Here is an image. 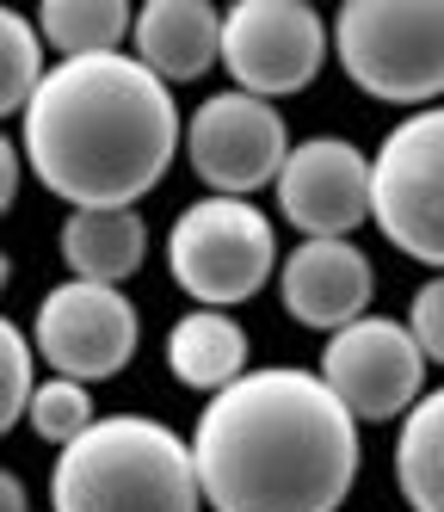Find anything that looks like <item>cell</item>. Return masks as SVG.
Segmentation results:
<instances>
[{"mask_svg":"<svg viewBox=\"0 0 444 512\" xmlns=\"http://www.w3.org/2000/svg\"><path fill=\"white\" fill-rule=\"evenodd\" d=\"M185 445L216 512H340L358 482V420L296 364L216 389Z\"/></svg>","mask_w":444,"mask_h":512,"instance_id":"obj_1","label":"cell"},{"mask_svg":"<svg viewBox=\"0 0 444 512\" xmlns=\"http://www.w3.org/2000/svg\"><path fill=\"white\" fill-rule=\"evenodd\" d=\"M179 105L136 56L50 62L25 105V167L68 210H136L167 179Z\"/></svg>","mask_w":444,"mask_h":512,"instance_id":"obj_2","label":"cell"},{"mask_svg":"<svg viewBox=\"0 0 444 512\" xmlns=\"http://www.w3.org/2000/svg\"><path fill=\"white\" fill-rule=\"evenodd\" d=\"M192 445L148 414H99L56 451L50 512H198Z\"/></svg>","mask_w":444,"mask_h":512,"instance_id":"obj_3","label":"cell"},{"mask_svg":"<svg viewBox=\"0 0 444 512\" xmlns=\"http://www.w3.org/2000/svg\"><path fill=\"white\" fill-rule=\"evenodd\" d=\"M327 44L370 99L414 112L444 99V0H346Z\"/></svg>","mask_w":444,"mask_h":512,"instance_id":"obj_4","label":"cell"},{"mask_svg":"<svg viewBox=\"0 0 444 512\" xmlns=\"http://www.w3.org/2000/svg\"><path fill=\"white\" fill-rule=\"evenodd\" d=\"M272 216L247 198H198L167 229V272L198 309H235L272 284L278 272Z\"/></svg>","mask_w":444,"mask_h":512,"instance_id":"obj_5","label":"cell"},{"mask_svg":"<svg viewBox=\"0 0 444 512\" xmlns=\"http://www.w3.org/2000/svg\"><path fill=\"white\" fill-rule=\"evenodd\" d=\"M370 223L407 260L444 272V105L407 112L370 155Z\"/></svg>","mask_w":444,"mask_h":512,"instance_id":"obj_6","label":"cell"},{"mask_svg":"<svg viewBox=\"0 0 444 512\" xmlns=\"http://www.w3.org/2000/svg\"><path fill=\"white\" fill-rule=\"evenodd\" d=\"M327 25L309 0H235L222 13V68L235 75V93L290 99L303 93L327 62Z\"/></svg>","mask_w":444,"mask_h":512,"instance_id":"obj_7","label":"cell"},{"mask_svg":"<svg viewBox=\"0 0 444 512\" xmlns=\"http://www.w3.org/2000/svg\"><path fill=\"white\" fill-rule=\"evenodd\" d=\"M142 346V315L124 290L68 278L56 284L31 321V352L68 383H105L118 377Z\"/></svg>","mask_w":444,"mask_h":512,"instance_id":"obj_8","label":"cell"},{"mask_svg":"<svg viewBox=\"0 0 444 512\" xmlns=\"http://www.w3.org/2000/svg\"><path fill=\"white\" fill-rule=\"evenodd\" d=\"M315 377L358 426H383V420H401L426 395V358H420L414 334H407V321L358 315L352 327L327 334Z\"/></svg>","mask_w":444,"mask_h":512,"instance_id":"obj_9","label":"cell"},{"mask_svg":"<svg viewBox=\"0 0 444 512\" xmlns=\"http://www.w3.org/2000/svg\"><path fill=\"white\" fill-rule=\"evenodd\" d=\"M179 142H185L192 173L210 186V198H247L259 186H272L284 155H290L284 112L266 99H253V93H235V87L204 99L179 124Z\"/></svg>","mask_w":444,"mask_h":512,"instance_id":"obj_10","label":"cell"},{"mask_svg":"<svg viewBox=\"0 0 444 512\" xmlns=\"http://www.w3.org/2000/svg\"><path fill=\"white\" fill-rule=\"evenodd\" d=\"M272 186L284 223L303 229V241H352V229L370 223V155L346 136L290 142Z\"/></svg>","mask_w":444,"mask_h":512,"instance_id":"obj_11","label":"cell"},{"mask_svg":"<svg viewBox=\"0 0 444 512\" xmlns=\"http://www.w3.org/2000/svg\"><path fill=\"white\" fill-rule=\"evenodd\" d=\"M278 297L290 321L315 327V334H340L358 315H370L377 272L358 241H303L278 260Z\"/></svg>","mask_w":444,"mask_h":512,"instance_id":"obj_12","label":"cell"},{"mask_svg":"<svg viewBox=\"0 0 444 512\" xmlns=\"http://www.w3.org/2000/svg\"><path fill=\"white\" fill-rule=\"evenodd\" d=\"M130 44L161 87L198 81L222 62V13L210 0H148L130 25Z\"/></svg>","mask_w":444,"mask_h":512,"instance_id":"obj_13","label":"cell"},{"mask_svg":"<svg viewBox=\"0 0 444 512\" xmlns=\"http://www.w3.org/2000/svg\"><path fill=\"white\" fill-rule=\"evenodd\" d=\"M56 247L68 260V278L118 290L148 260V223H142V210H68Z\"/></svg>","mask_w":444,"mask_h":512,"instance_id":"obj_14","label":"cell"},{"mask_svg":"<svg viewBox=\"0 0 444 512\" xmlns=\"http://www.w3.org/2000/svg\"><path fill=\"white\" fill-rule=\"evenodd\" d=\"M167 371L198 395L229 389L247 377V327L229 309H185L167 334Z\"/></svg>","mask_w":444,"mask_h":512,"instance_id":"obj_15","label":"cell"},{"mask_svg":"<svg viewBox=\"0 0 444 512\" xmlns=\"http://www.w3.org/2000/svg\"><path fill=\"white\" fill-rule=\"evenodd\" d=\"M395 488L414 512H444V389H426L395 432Z\"/></svg>","mask_w":444,"mask_h":512,"instance_id":"obj_16","label":"cell"},{"mask_svg":"<svg viewBox=\"0 0 444 512\" xmlns=\"http://www.w3.org/2000/svg\"><path fill=\"white\" fill-rule=\"evenodd\" d=\"M31 25L44 50H62V62H74V56H111L130 38L136 13L124 0H44V13Z\"/></svg>","mask_w":444,"mask_h":512,"instance_id":"obj_17","label":"cell"},{"mask_svg":"<svg viewBox=\"0 0 444 512\" xmlns=\"http://www.w3.org/2000/svg\"><path fill=\"white\" fill-rule=\"evenodd\" d=\"M44 38H37V25L13 7H0V118H13L31 105L37 81H44Z\"/></svg>","mask_w":444,"mask_h":512,"instance_id":"obj_18","label":"cell"},{"mask_svg":"<svg viewBox=\"0 0 444 512\" xmlns=\"http://www.w3.org/2000/svg\"><path fill=\"white\" fill-rule=\"evenodd\" d=\"M25 420H31V432L44 438V445H74L99 414H93V395H87V383H68V377H50V383H37L31 389V401H25Z\"/></svg>","mask_w":444,"mask_h":512,"instance_id":"obj_19","label":"cell"},{"mask_svg":"<svg viewBox=\"0 0 444 512\" xmlns=\"http://www.w3.org/2000/svg\"><path fill=\"white\" fill-rule=\"evenodd\" d=\"M31 364H37V352H31V340H25V327L0 315V438L25 420V401H31V389H37Z\"/></svg>","mask_w":444,"mask_h":512,"instance_id":"obj_20","label":"cell"},{"mask_svg":"<svg viewBox=\"0 0 444 512\" xmlns=\"http://www.w3.org/2000/svg\"><path fill=\"white\" fill-rule=\"evenodd\" d=\"M407 334H414L426 364H444V272L414 290V303H407Z\"/></svg>","mask_w":444,"mask_h":512,"instance_id":"obj_21","label":"cell"},{"mask_svg":"<svg viewBox=\"0 0 444 512\" xmlns=\"http://www.w3.org/2000/svg\"><path fill=\"white\" fill-rule=\"evenodd\" d=\"M19 142L7 136V130H0V216H7L13 210V198H19Z\"/></svg>","mask_w":444,"mask_h":512,"instance_id":"obj_22","label":"cell"},{"mask_svg":"<svg viewBox=\"0 0 444 512\" xmlns=\"http://www.w3.org/2000/svg\"><path fill=\"white\" fill-rule=\"evenodd\" d=\"M0 512H31V494L13 469H0Z\"/></svg>","mask_w":444,"mask_h":512,"instance_id":"obj_23","label":"cell"},{"mask_svg":"<svg viewBox=\"0 0 444 512\" xmlns=\"http://www.w3.org/2000/svg\"><path fill=\"white\" fill-rule=\"evenodd\" d=\"M7 278H13V260H7V253H0V290H7Z\"/></svg>","mask_w":444,"mask_h":512,"instance_id":"obj_24","label":"cell"}]
</instances>
